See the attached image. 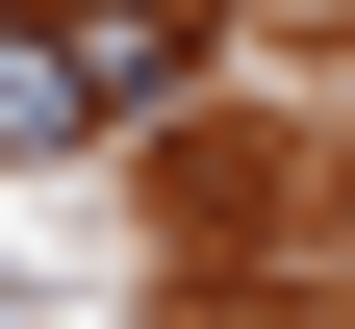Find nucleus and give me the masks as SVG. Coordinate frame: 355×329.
Here are the masks:
<instances>
[{
    "instance_id": "obj_1",
    "label": "nucleus",
    "mask_w": 355,
    "mask_h": 329,
    "mask_svg": "<svg viewBox=\"0 0 355 329\" xmlns=\"http://www.w3.org/2000/svg\"><path fill=\"white\" fill-rule=\"evenodd\" d=\"M102 51H76V0H0V152H102Z\"/></svg>"
}]
</instances>
